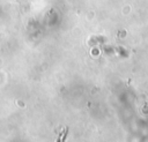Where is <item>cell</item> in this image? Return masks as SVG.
<instances>
[{"label": "cell", "mask_w": 148, "mask_h": 142, "mask_svg": "<svg viewBox=\"0 0 148 142\" xmlns=\"http://www.w3.org/2000/svg\"><path fill=\"white\" fill-rule=\"evenodd\" d=\"M67 132H68V129H67V128H65V129H64V132H62V136L60 137V135H59V140H58V142H65L66 136H67Z\"/></svg>", "instance_id": "cell-1"}]
</instances>
